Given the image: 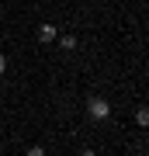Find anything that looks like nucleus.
Wrapping results in <instances>:
<instances>
[{
	"instance_id": "7",
	"label": "nucleus",
	"mask_w": 149,
	"mask_h": 156,
	"mask_svg": "<svg viewBox=\"0 0 149 156\" xmlns=\"http://www.w3.org/2000/svg\"><path fill=\"white\" fill-rule=\"evenodd\" d=\"M80 156H97V153H94V149H83V153H80Z\"/></svg>"
},
{
	"instance_id": "1",
	"label": "nucleus",
	"mask_w": 149,
	"mask_h": 156,
	"mask_svg": "<svg viewBox=\"0 0 149 156\" xmlns=\"http://www.w3.org/2000/svg\"><path fill=\"white\" fill-rule=\"evenodd\" d=\"M87 115L94 118V122H104V118L111 115V104H108L104 97H90L87 101Z\"/></svg>"
},
{
	"instance_id": "4",
	"label": "nucleus",
	"mask_w": 149,
	"mask_h": 156,
	"mask_svg": "<svg viewBox=\"0 0 149 156\" xmlns=\"http://www.w3.org/2000/svg\"><path fill=\"white\" fill-rule=\"evenodd\" d=\"M135 122H139V125H149V111H146V108H139V111H135Z\"/></svg>"
},
{
	"instance_id": "3",
	"label": "nucleus",
	"mask_w": 149,
	"mask_h": 156,
	"mask_svg": "<svg viewBox=\"0 0 149 156\" xmlns=\"http://www.w3.org/2000/svg\"><path fill=\"white\" fill-rule=\"evenodd\" d=\"M55 42H59V49H66V52H73V49H76V35H59Z\"/></svg>"
},
{
	"instance_id": "6",
	"label": "nucleus",
	"mask_w": 149,
	"mask_h": 156,
	"mask_svg": "<svg viewBox=\"0 0 149 156\" xmlns=\"http://www.w3.org/2000/svg\"><path fill=\"white\" fill-rule=\"evenodd\" d=\"M4 69H7V56L0 52V76H4Z\"/></svg>"
},
{
	"instance_id": "5",
	"label": "nucleus",
	"mask_w": 149,
	"mask_h": 156,
	"mask_svg": "<svg viewBox=\"0 0 149 156\" xmlns=\"http://www.w3.org/2000/svg\"><path fill=\"white\" fill-rule=\"evenodd\" d=\"M28 156H45V146H31V149H28Z\"/></svg>"
},
{
	"instance_id": "2",
	"label": "nucleus",
	"mask_w": 149,
	"mask_h": 156,
	"mask_svg": "<svg viewBox=\"0 0 149 156\" xmlns=\"http://www.w3.org/2000/svg\"><path fill=\"white\" fill-rule=\"evenodd\" d=\"M35 35H38L42 45H49V42L59 38V28H55V24H38V31H35Z\"/></svg>"
}]
</instances>
